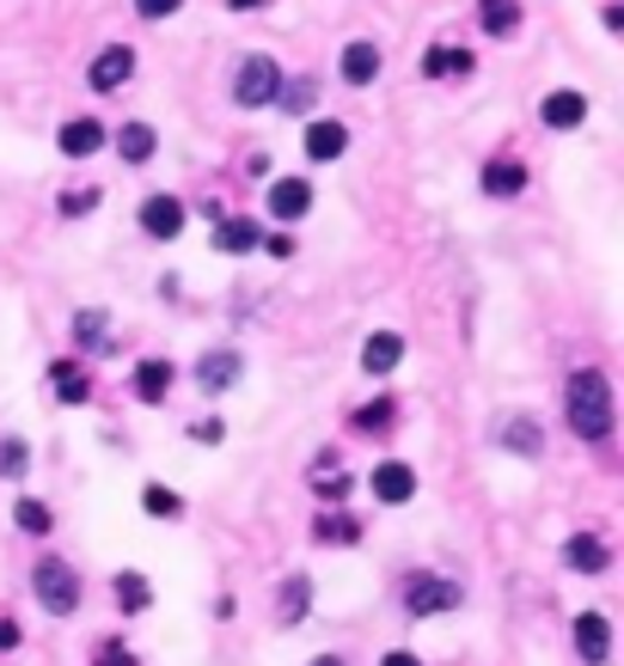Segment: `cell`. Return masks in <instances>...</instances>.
I'll use <instances>...</instances> for the list:
<instances>
[{
    "instance_id": "cell-1",
    "label": "cell",
    "mask_w": 624,
    "mask_h": 666,
    "mask_svg": "<svg viewBox=\"0 0 624 666\" xmlns=\"http://www.w3.org/2000/svg\"><path fill=\"white\" fill-rule=\"evenodd\" d=\"M563 410H570V429L582 434V441H606L612 434V385L600 367H582V373L570 379V392H563Z\"/></svg>"
},
{
    "instance_id": "cell-2",
    "label": "cell",
    "mask_w": 624,
    "mask_h": 666,
    "mask_svg": "<svg viewBox=\"0 0 624 666\" xmlns=\"http://www.w3.org/2000/svg\"><path fill=\"white\" fill-rule=\"evenodd\" d=\"M31 588H38L43 612H55V617H67L74 605H81V581H74V569H67L62 557L38 562V569H31Z\"/></svg>"
},
{
    "instance_id": "cell-3",
    "label": "cell",
    "mask_w": 624,
    "mask_h": 666,
    "mask_svg": "<svg viewBox=\"0 0 624 666\" xmlns=\"http://www.w3.org/2000/svg\"><path fill=\"white\" fill-rule=\"evenodd\" d=\"M276 92H282V67L269 55H245L240 74H233V98L245 110H257V105H276Z\"/></svg>"
},
{
    "instance_id": "cell-4",
    "label": "cell",
    "mask_w": 624,
    "mask_h": 666,
    "mask_svg": "<svg viewBox=\"0 0 624 666\" xmlns=\"http://www.w3.org/2000/svg\"><path fill=\"white\" fill-rule=\"evenodd\" d=\"M453 605H459V588L441 581V575H416L411 588H404V612L411 617H435V612H453Z\"/></svg>"
},
{
    "instance_id": "cell-5",
    "label": "cell",
    "mask_w": 624,
    "mask_h": 666,
    "mask_svg": "<svg viewBox=\"0 0 624 666\" xmlns=\"http://www.w3.org/2000/svg\"><path fill=\"white\" fill-rule=\"evenodd\" d=\"M373 501H385V508H404V501L416 496V471L404 465V458H385V465H373Z\"/></svg>"
},
{
    "instance_id": "cell-6",
    "label": "cell",
    "mask_w": 624,
    "mask_h": 666,
    "mask_svg": "<svg viewBox=\"0 0 624 666\" xmlns=\"http://www.w3.org/2000/svg\"><path fill=\"white\" fill-rule=\"evenodd\" d=\"M240 373H245V361L233 349H209L197 361V385H202V392H226V385H240Z\"/></svg>"
},
{
    "instance_id": "cell-7",
    "label": "cell",
    "mask_w": 624,
    "mask_h": 666,
    "mask_svg": "<svg viewBox=\"0 0 624 666\" xmlns=\"http://www.w3.org/2000/svg\"><path fill=\"white\" fill-rule=\"evenodd\" d=\"M575 654H582L588 666H606V654H612V624L600 612H582L575 617Z\"/></svg>"
},
{
    "instance_id": "cell-8",
    "label": "cell",
    "mask_w": 624,
    "mask_h": 666,
    "mask_svg": "<svg viewBox=\"0 0 624 666\" xmlns=\"http://www.w3.org/2000/svg\"><path fill=\"white\" fill-rule=\"evenodd\" d=\"M141 233L147 239H178V233H184V202H178V197H147Z\"/></svg>"
},
{
    "instance_id": "cell-9",
    "label": "cell",
    "mask_w": 624,
    "mask_h": 666,
    "mask_svg": "<svg viewBox=\"0 0 624 666\" xmlns=\"http://www.w3.org/2000/svg\"><path fill=\"white\" fill-rule=\"evenodd\" d=\"M86 80H93V92H123L135 80V50H123V43H117V50H105Z\"/></svg>"
},
{
    "instance_id": "cell-10",
    "label": "cell",
    "mask_w": 624,
    "mask_h": 666,
    "mask_svg": "<svg viewBox=\"0 0 624 666\" xmlns=\"http://www.w3.org/2000/svg\"><path fill=\"white\" fill-rule=\"evenodd\" d=\"M306 209H313V183L306 178H276L269 183V214H276V221H300Z\"/></svg>"
},
{
    "instance_id": "cell-11",
    "label": "cell",
    "mask_w": 624,
    "mask_h": 666,
    "mask_svg": "<svg viewBox=\"0 0 624 666\" xmlns=\"http://www.w3.org/2000/svg\"><path fill=\"white\" fill-rule=\"evenodd\" d=\"M399 361H404V337H399V330H373V337L361 342V367H368L373 379H385Z\"/></svg>"
},
{
    "instance_id": "cell-12",
    "label": "cell",
    "mask_w": 624,
    "mask_h": 666,
    "mask_svg": "<svg viewBox=\"0 0 624 666\" xmlns=\"http://www.w3.org/2000/svg\"><path fill=\"white\" fill-rule=\"evenodd\" d=\"M563 562H570V569H575V575H606V545H600V538L594 532H575L570 538V545H563Z\"/></svg>"
},
{
    "instance_id": "cell-13",
    "label": "cell",
    "mask_w": 624,
    "mask_h": 666,
    "mask_svg": "<svg viewBox=\"0 0 624 666\" xmlns=\"http://www.w3.org/2000/svg\"><path fill=\"white\" fill-rule=\"evenodd\" d=\"M539 117H544V129H582L588 98H582V92H551V98L539 105Z\"/></svg>"
},
{
    "instance_id": "cell-14",
    "label": "cell",
    "mask_w": 624,
    "mask_h": 666,
    "mask_svg": "<svg viewBox=\"0 0 624 666\" xmlns=\"http://www.w3.org/2000/svg\"><path fill=\"white\" fill-rule=\"evenodd\" d=\"M98 147H105V123H93V117H74L62 129V154L67 159H93Z\"/></svg>"
},
{
    "instance_id": "cell-15",
    "label": "cell",
    "mask_w": 624,
    "mask_h": 666,
    "mask_svg": "<svg viewBox=\"0 0 624 666\" xmlns=\"http://www.w3.org/2000/svg\"><path fill=\"white\" fill-rule=\"evenodd\" d=\"M343 147H349V129L337 117L306 129V159H319V166H325V159H343Z\"/></svg>"
},
{
    "instance_id": "cell-16",
    "label": "cell",
    "mask_w": 624,
    "mask_h": 666,
    "mask_svg": "<svg viewBox=\"0 0 624 666\" xmlns=\"http://www.w3.org/2000/svg\"><path fill=\"white\" fill-rule=\"evenodd\" d=\"M172 361H141L135 367V398H141V404H160L166 392H172Z\"/></svg>"
},
{
    "instance_id": "cell-17",
    "label": "cell",
    "mask_w": 624,
    "mask_h": 666,
    "mask_svg": "<svg viewBox=\"0 0 624 666\" xmlns=\"http://www.w3.org/2000/svg\"><path fill=\"white\" fill-rule=\"evenodd\" d=\"M306 605H313V588H306V575H288V581H282V593H276V617H282V630L300 624Z\"/></svg>"
},
{
    "instance_id": "cell-18",
    "label": "cell",
    "mask_w": 624,
    "mask_h": 666,
    "mask_svg": "<svg viewBox=\"0 0 624 666\" xmlns=\"http://www.w3.org/2000/svg\"><path fill=\"white\" fill-rule=\"evenodd\" d=\"M373 74H380V43H368V38L349 43V50H343V80H349V86H368Z\"/></svg>"
},
{
    "instance_id": "cell-19",
    "label": "cell",
    "mask_w": 624,
    "mask_h": 666,
    "mask_svg": "<svg viewBox=\"0 0 624 666\" xmlns=\"http://www.w3.org/2000/svg\"><path fill=\"white\" fill-rule=\"evenodd\" d=\"M50 379H55V398H62V404H86V398H93V379H86L74 361H55Z\"/></svg>"
},
{
    "instance_id": "cell-20",
    "label": "cell",
    "mask_w": 624,
    "mask_h": 666,
    "mask_svg": "<svg viewBox=\"0 0 624 666\" xmlns=\"http://www.w3.org/2000/svg\"><path fill=\"white\" fill-rule=\"evenodd\" d=\"M484 190H490V197H520V190H527V166H515V159L484 166Z\"/></svg>"
},
{
    "instance_id": "cell-21",
    "label": "cell",
    "mask_w": 624,
    "mask_h": 666,
    "mask_svg": "<svg viewBox=\"0 0 624 666\" xmlns=\"http://www.w3.org/2000/svg\"><path fill=\"white\" fill-rule=\"evenodd\" d=\"M74 342H81V349H93V355H105L110 349V318L98 313H74Z\"/></svg>"
},
{
    "instance_id": "cell-22",
    "label": "cell",
    "mask_w": 624,
    "mask_h": 666,
    "mask_svg": "<svg viewBox=\"0 0 624 666\" xmlns=\"http://www.w3.org/2000/svg\"><path fill=\"white\" fill-rule=\"evenodd\" d=\"M257 221H221V233H214V251H226V257H245V251L257 245Z\"/></svg>"
},
{
    "instance_id": "cell-23",
    "label": "cell",
    "mask_w": 624,
    "mask_h": 666,
    "mask_svg": "<svg viewBox=\"0 0 624 666\" xmlns=\"http://www.w3.org/2000/svg\"><path fill=\"white\" fill-rule=\"evenodd\" d=\"M117 154L129 159V166L154 159V129H147V123H123V129H117Z\"/></svg>"
},
{
    "instance_id": "cell-24",
    "label": "cell",
    "mask_w": 624,
    "mask_h": 666,
    "mask_svg": "<svg viewBox=\"0 0 624 666\" xmlns=\"http://www.w3.org/2000/svg\"><path fill=\"white\" fill-rule=\"evenodd\" d=\"M423 74H429V80H441V74L465 80V74H472V55H465V50H429V55H423Z\"/></svg>"
},
{
    "instance_id": "cell-25",
    "label": "cell",
    "mask_w": 624,
    "mask_h": 666,
    "mask_svg": "<svg viewBox=\"0 0 624 666\" xmlns=\"http://www.w3.org/2000/svg\"><path fill=\"white\" fill-rule=\"evenodd\" d=\"M313 538H319V545H356V538H361V526L349 520V514H319Z\"/></svg>"
},
{
    "instance_id": "cell-26",
    "label": "cell",
    "mask_w": 624,
    "mask_h": 666,
    "mask_svg": "<svg viewBox=\"0 0 624 666\" xmlns=\"http://www.w3.org/2000/svg\"><path fill=\"white\" fill-rule=\"evenodd\" d=\"M520 25V0H484V31L490 38H508Z\"/></svg>"
},
{
    "instance_id": "cell-27",
    "label": "cell",
    "mask_w": 624,
    "mask_h": 666,
    "mask_svg": "<svg viewBox=\"0 0 624 666\" xmlns=\"http://www.w3.org/2000/svg\"><path fill=\"white\" fill-rule=\"evenodd\" d=\"M117 605L123 612H147V605H154V588H147L141 575H117Z\"/></svg>"
},
{
    "instance_id": "cell-28",
    "label": "cell",
    "mask_w": 624,
    "mask_h": 666,
    "mask_svg": "<svg viewBox=\"0 0 624 666\" xmlns=\"http://www.w3.org/2000/svg\"><path fill=\"white\" fill-rule=\"evenodd\" d=\"M13 520H19V532H31V538H43V532H50V508H43V501H19V508H13Z\"/></svg>"
},
{
    "instance_id": "cell-29",
    "label": "cell",
    "mask_w": 624,
    "mask_h": 666,
    "mask_svg": "<svg viewBox=\"0 0 624 666\" xmlns=\"http://www.w3.org/2000/svg\"><path fill=\"white\" fill-rule=\"evenodd\" d=\"M503 446H508V453H539V422H508Z\"/></svg>"
},
{
    "instance_id": "cell-30",
    "label": "cell",
    "mask_w": 624,
    "mask_h": 666,
    "mask_svg": "<svg viewBox=\"0 0 624 666\" xmlns=\"http://www.w3.org/2000/svg\"><path fill=\"white\" fill-rule=\"evenodd\" d=\"M141 508H147V514H160V520H172V514L184 508V501H178L172 489H160V484H154V489H147V496H141Z\"/></svg>"
},
{
    "instance_id": "cell-31",
    "label": "cell",
    "mask_w": 624,
    "mask_h": 666,
    "mask_svg": "<svg viewBox=\"0 0 624 666\" xmlns=\"http://www.w3.org/2000/svg\"><path fill=\"white\" fill-rule=\"evenodd\" d=\"M385 422H392V398H380V404H368V410H356V429H368V434H380Z\"/></svg>"
},
{
    "instance_id": "cell-32",
    "label": "cell",
    "mask_w": 624,
    "mask_h": 666,
    "mask_svg": "<svg viewBox=\"0 0 624 666\" xmlns=\"http://www.w3.org/2000/svg\"><path fill=\"white\" fill-rule=\"evenodd\" d=\"M313 92H319L313 80H294L288 92H276V105H282V110H306V105H313Z\"/></svg>"
},
{
    "instance_id": "cell-33",
    "label": "cell",
    "mask_w": 624,
    "mask_h": 666,
    "mask_svg": "<svg viewBox=\"0 0 624 666\" xmlns=\"http://www.w3.org/2000/svg\"><path fill=\"white\" fill-rule=\"evenodd\" d=\"M0 477H25V446L0 441Z\"/></svg>"
},
{
    "instance_id": "cell-34",
    "label": "cell",
    "mask_w": 624,
    "mask_h": 666,
    "mask_svg": "<svg viewBox=\"0 0 624 666\" xmlns=\"http://www.w3.org/2000/svg\"><path fill=\"white\" fill-rule=\"evenodd\" d=\"M86 209H98V190L86 183V190H67L62 197V214H86Z\"/></svg>"
},
{
    "instance_id": "cell-35",
    "label": "cell",
    "mask_w": 624,
    "mask_h": 666,
    "mask_svg": "<svg viewBox=\"0 0 624 666\" xmlns=\"http://www.w3.org/2000/svg\"><path fill=\"white\" fill-rule=\"evenodd\" d=\"M178 7H184V0H135V13L141 19H172Z\"/></svg>"
},
{
    "instance_id": "cell-36",
    "label": "cell",
    "mask_w": 624,
    "mask_h": 666,
    "mask_svg": "<svg viewBox=\"0 0 624 666\" xmlns=\"http://www.w3.org/2000/svg\"><path fill=\"white\" fill-rule=\"evenodd\" d=\"M98 666H135V654L123 648V642H105V648H98Z\"/></svg>"
},
{
    "instance_id": "cell-37",
    "label": "cell",
    "mask_w": 624,
    "mask_h": 666,
    "mask_svg": "<svg viewBox=\"0 0 624 666\" xmlns=\"http://www.w3.org/2000/svg\"><path fill=\"white\" fill-rule=\"evenodd\" d=\"M257 245L269 251V257H294V239H282V233H269V239H257Z\"/></svg>"
},
{
    "instance_id": "cell-38",
    "label": "cell",
    "mask_w": 624,
    "mask_h": 666,
    "mask_svg": "<svg viewBox=\"0 0 624 666\" xmlns=\"http://www.w3.org/2000/svg\"><path fill=\"white\" fill-rule=\"evenodd\" d=\"M190 434H197L202 446H214V441H221V422H214V416H202V422H197V429H190Z\"/></svg>"
},
{
    "instance_id": "cell-39",
    "label": "cell",
    "mask_w": 624,
    "mask_h": 666,
    "mask_svg": "<svg viewBox=\"0 0 624 666\" xmlns=\"http://www.w3.org/2000/svg\"><path fill=\"white\" fill-rule=\"evenodd\" d=\"M19 648V624L13 617H0V654H13Z\"/></svg>"
},
{
    "instance_id": "cell-40",
    "label": "cell",
    "mask_w": 624,
    "mask_h": 666,
    "mask_svg": "<svg viewBox=\"0 0 624 666\" xmlns=\"http://www.w3.org/2000/svg\"><path fill=\"white\" fill-rule=\"evenodd\" d=\"M380 666H423V660H416V654H404V648H399V654H385Z\"/></svg>"
},
{
    "instance_id": "cell-41",
    "label": "cell",
    "mask_w": 624,
    "mask_h": 666,
    "mask_svg": "<svg viewBox=\"0 0 624 666\" xmlns=\"http://www.w3.org/2000/svg\"><path fill=\"white\" fill-rule=\"evenodd\" d=\"M226 7H240V13H252V7H264V0H226Z\"/></svg>"
},
{
    "instance_id": "cell-42",
    "label": "cell",
    "mask_w": 624,
    "mask_h": 666,
    "mask_svg": "<svg viewBox=\"0 0 624 666\" xmlns=\"http://www.w3.org/2000/svg\"><path fill=\"white\" fill-rule=\"evenodd\" d=\"M313 666H343V660H337V654H319V660H313Z\"/></svg>"
}]
</instances>
